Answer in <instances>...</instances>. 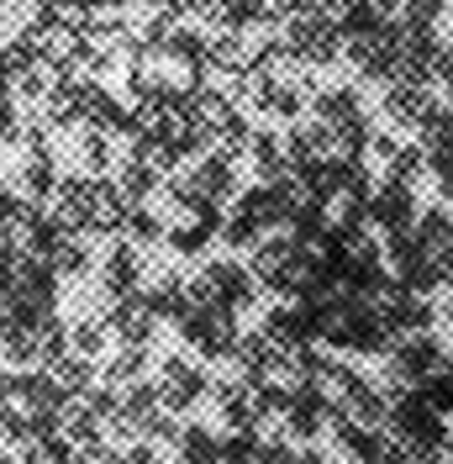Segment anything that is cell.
<instances>
[{
	"label": "cell",
	"mask_w": 453,
	"mask_h": 464,
	"mask_svg": "<svg viewBox=\"0 0 453 464\" xmlns=\"http://www.w3.org/2000/svg\"><path fill=\"white\" fill-rule=\"evenodd\" d=\"M264 280H258L254 269H243L237 259H217L200 269V280H190V295H196V306H226V312H243V306H254Z\"/></svg>",
	"instance_id": "obj_1"
},
{
	"label": "cell",
	"mask_w": 453,
	"mask_h": 464,
	"mask_svg": "<svg viewBox=\"0 0 453 464\" xmlns=\"http://www.w3.org/2000/svg\"><path fill=\"white\" fill-rule=\"evenodd\" d=\"M179 333H185V343L206 353V359H237V348H243V327H237V312H226V306H196L190 317L179 322Z\"/></svg>",
	"instance_id": "obj_2"
},
{
	"label": "cell",
	"mask_w": 453,
	"mask_h": 464,
	"mask_svg": "<svg viewBox=\"0 0 453 464\" xmlns=\"http://www.w3.org/2000/svg\"><path fill=\"white\" fill-rule=\"evenodd\" d=\"M284 53L301 58V63H333L342 53V27L316 5V11H301V16H290V27H284Z\"/></svg>",
	"instance_id": "obj_3"
},
{
	"label": "cell",
	"mask_w": 453,
	"mask_h": 464,
	"mask_svg": "<svg viewBox=\"0 0 453 464\" xmlns=\"http://www.w3.org/2000/svg\"><path fill=\"white\" fill-rule=\"evenodd\" d=\"M369 301H374L380 322H385L396 338H406V333H432V301H427L422 290L390 280V285L380 290V295H369Z\"/></svg>",
	"instance_id": "obj_4"
},
{
	"label": "cell",
	"mask_w": 453,
	"mask_h": 464,
	"mask_svg": "<svg viewBox=\"0 0 453 464\" xmlns=\"http://www.w3.org/2000/svg\"><path fill=\"white\" fill-rule=\"evenodd\" d=\"M106 322H111V338L121 348H148L164 317L148 306V295H142V290H132V295H116L111 306H106Z\"/></svg>",
	"instance_id": "obj_5"
},
{
	"label": "cell",
	"mask_w": 453,
	"mask_h": 464,
	"mask_svg": "<svg viewBox=\"0 0 453 464\" xmlns=\"http://www.w3.org/2000/svg\"><path fill=\"white\" fill-rule=\"evenodd\" d=\"M200 396H211V380L200 375L190 359L169 353V359L159 364V401H164V411H174V417H179V411H190Z\"/></svg>",
	"instance_id": "obj_6"
},
{
	"label": "cell",
	"mask_w": 453,
	"mask_h": 464,
	"mask_svg": "<svg viewBox=\"0 0 453 464\" xmlns=\"http://www.w3.org/2000/svg\"><path fill=\"white\" fill-rule=\"evenodd\" d=\"M369 222L380 232H411L417 227V196H411V185H396V179L374 185V196H369Z\"/></svg>",
	"instance_id": "obj_7"
},
{
	"label": "cell",
	"mask_w": 453,
	"mask_h": 464,
	"mask_svg": "<svg viewBox=\"0 0 453 464\" xmlns=\"http://www.w3.org/2000/svg\"><path fill=\"white\" fill-rule=\"evenodd\" d=\"M411 232H417V248L427 254V264L443 275V285H453V217L448 211H422Z\"/></svg>",
	"instance_id": "obj_8"
},
{
	"label": "cell",
	"mask_w": 453,
	"mask_h": 464,
	"mask_svg": "<svg viewBox=\"0 0 453 464\" xmlns=\"http://www.w3.org/2000/svg\"><path fill=\"white\" fill-rule=\"evenodd\" d=\"M142 280V259H138V243H116L106 264H101V290H106V306L116 295H132Z\"/></svg>",
	"instance_id": "obj_9"
},
{
	"label": "cell",
	"mask_w": 453,
	"mask_h": 464,
	"mask_svg": "<svg viewBox=\"0 0 453 464\" xmlns=\"http://www.w3.org/2000/svg\"><path fill=\"white\" fill-rule=\"evenodd\" d=\"M190 185H196L206 201L222 206L232 190H237V169H232V153H206L196 169H190Z\"/></svg>",
	"instance_id": "obj_10"
},
{
	"label": "cell",
	"mask_w": 453,
	"mask_h": 464,
	"mask_svg": "<svg viewBox=\"0 0 453 464\" xmlns=\"http://www.w3.org/2000/svg\"><path fill=\"white\" fill-rule=\"evenodd\" d=\"M427 106H432V95H427V85H417V80H390V85H385V116H390L396 127H417Z\"/></svg>",
	"instance_id": "obj_11"
},
{
	"label": "cell",
	"mask_w": 453,
	"mask_h": 464,
	"mask_svg": "<svg viewBox=\"0 0 453 464\" xmlns=\"http://www.w3.org/2000/svg\"><path fill=\"white\" fill-rule=\"evenodd\" d=\"M248 164L258 169V185H280L284 174H290V164H284V138L258 127L254 143H248Z\"/></svg>",
	"instance_id": "obj_12"
},
{
	"label": "cell",
	"mask_w": 453,
	"mask_h": 464,
	"mask_svg": "<svg viewBox=\"0 0 453 464\" xmlns=\"http://www.w3.org/2000/svg\"><path fill=\"white\" fill-rule=\"evenodd\" d=\"M174 459L179 464H217L222 459V438L211 433L206 422H185L174 438Z\"/></svg>",
	"instance_id": "obj_13"
},
{
	"label": "cell",
	"mask_w": 453,
	"mask_h": 464,
	"mask_svg": "<svg viewBox=\"0 0 453 464\" xmlns=\"http://www.w3.org/2000/svg\"><path fill=\"white\" fill-rule=\"evenodd\" d=\"M148 306H153L164 322H185L190 312H196V295H190V285H185L179 275H164L159 285L148 290Z\"/></svg>",
	"instance_id": "obj_14"
},
{
	"label": "cell",
	"mask_w": 453,
	"mask_h": 464,
	"mask_svg": "<svg viewBox=\"0 0 453 464\" xmlns=\"http://www.w3.org/2000/svg\"><path fill=\"white\" fill-rule=\"evenodd\" d=\"M211 63L222 74H248L254 69V37L248 32H217L211 37Z\"/></svg>",
	"instance_id": "obj_15"
},
{
	"label": "cell",
	"mask_w": 453,
	"mask_h": 464,
	"mask_svg": "<svg viewBox=\"0 0 453 464\" xmlns=\"http://www.w3.org/2000/svg\"><path fill=\"white\" fill-rule=\"evenodd\" d=\"M417 143H422L427 153H448L453 148V106H443V101L427 106L422 121H417Z\"/></svg>",
	"instance_id": "obj_16"
},
{
	"label": "cell",
	"mask_w": 453,
	"mask_h": 464,
	"mask_svg": "<svg viewBox=\"0 0 453 464\" xmlns=\"http://www.w3.org/2000/svg\"><path fill=\"white\" fill-rule=\"evenodd\" d=\"M116 185L127 190V201L138 206L142 196H153V190H159V164H153V159H142V153H127V159H121V174H116Z\"/></svg>",
	"instance_id": "obj_17"
},
{
	"label": "cell",
	"mask_w": 453,
	"mask_h": 464,
	"mask_svg": "<svg viewBox=\"0 0 453 464\" xmlns=\"http://www.w3.org/2000/svg\"><path fill=\"white\" fill-rule=\"evenodd\" d=\"M58 164H53V153H43V148H32V159H27V169H22V190H27L32 201H48V196H58Z\"/></svg>",
	"instance_id": "obj_18"
},
{
	"label": "cell",
	"mask_w": 453,
	"mask_h": 464,
	"mask_svg": "<svg viewBox=\"0 0 453 464\" xmlns=\"http://www.w3.org/2000/svg\"><path fill=\"white\" fill-rule=\"evenodd\" d=\"M217 227H222V217H190V222H174L169 227V248L174 254H200Z\"/></svg>",
	"instance_id": "obj_19"
},
{
	"label": "cell",
	"mask_w": 453,
	"mask_h": 464,
	"mask_svg": "<svg viewBox=\"0 0 453 464\" xmlns=\"http://www.w3.org/2000/svg\"><path fill=\"white\" fill-rule=\"evenodd\" d=\"M142 370H148V353H142V348H121L111 364H106V385H111V391H132L142 380Z\"/></svg>",
	"instance_id": "obj_20"
},
{
	"label": "cell",
	"mask_w": 453,
	"mask_h": 464,
	"mask_svg": "<svg viewBox=\"0 0 453 464\" xmlns=\"http://www.w3.org/2000/svg\"><path fill=\"white\" fill-rule=\"evenodd\" d=\"M427 148H400L396 159L385 164V179H396V185H417V179H427Z\"/></svg>",
	"instance_id": "obj_21"
},
{
	"label": "cell",
	"mask_w": 453,
	"mask_h": 464,
	"mask_svg": "<svg viewBox=\"0 0 453 464\" xmlns=\"http://www.w3.org/2000/svg\"><path fill=\"white\" fill-rule=\"evenodd\" d=\"M106 338H111V322L106 317H80L74 322V353H90V359H95V353L106 348Z\"/></svg>",
	"instance_id": "obj_22"
},
{
	"label": "cell",
	"mask_w": 453,
	"mask_h": 464,
	"mask_svg": "<svg viewBox=\"0 0 453 464\" xmlns=\"http://www.w3.org/2000/svg\"><path fill=\"white\" fill-rule=\"evenodd\" d=\"M80 159L90 164V174L111 169V132L106 127H90L85 138H80Z\"/></svg>",
	"instance_id": "obj_23"
},
{
	"label": "cell",
	"mask_w": 453,
	"mask_h": 464,
	"mask_svg": "<svg viewBox=\"0 0 453 464\" xmlns=\"http://www.w3.org/2000/svg\"><path fill=\"white\" fill-rule=\"evenodd\" d=\"M422 396H427L432 406H438L443 417L453 411V359H448V364H438V370H432V375L422 380Z\"/></svg>",
	"instance_id": "obj_24"
},
{
	"label": "cell",
	"mask_w": 453,
	"mask_h": 464,
	"mask_svg": "<svg viewBox=\"0 0 453 464\" xmlns=\"http://www.w3.org/2000/svg\"><path fill=\"white\" fill-rule=\"evenodd\" d=\"M48 264H53L58 275H85L90 254H85V243H80V237L69 232V237H63V243H58V248H53V259H48Z\"/></svg>",
	"instance_id": "obj_25"
},
{
	"label": "cell",
	"mask_w": 453,
	"mask_h": 464,
	"mask_svg": "<svg viewBox=\"0 0 453 464\" xmlns=\"http://www.w3.org/2000/svg\"><path fill=\"white\" fill-rule=\"evenodd\" d=\"M127 232H132V243H159V237H169V232H164V222H159L153 211H142V206H132V211H127Z\"/></svg>",
	"instance_id": "obj_26"
},
{
	"label": "cell",
	"mask_w": 453,
	"mask_h": 464,
	"mask_svg": "<svg viewBox=\"0 0 453 464\" xmlns=\"http://www.w3.org/2000/svg\"><path fill=\"white\" fill-rule=\"evenodd\" d=\"M406 449V464H453L443 443H400Z\"/></svg>",
	"instance_id": "obj_27"
},
{
	"label": "cell",
	"mask_w": 453,
	"mask_h": 464,
	"mask_svg": "<svg viewBox=\"0 0 453 464\" xmlns=\"http://www.w3.org/2000/svg\"><path fill=\"white\" fill-rule=\"evenodd\" d=\"M258 464H301V449H295V443H284V438H269V443H264V454H258Z\"/></svg>",
	"instance_id": "obj_28"
},
{
	"label": "cell",
	"mask_w": 453,
	"mask_h": 464,
	"mask_svg": "<svg viewBox=\"0 0 453 464\" xmlns=\"http://www.w3.org/2000/svg\"><path fill=\"white\" fill-rule=\"evenodd\" d=\"M301 464H327V454L322 449H301Z\"/></svg>",
	"instance_id": "obj_29"
},
{
	"label": "cell",
	"mask_w": 453,
	"mask_h": 464,
	"mask_svg": "<svg viewBox=\"0 0 453 464\" xmlns=\"http://www.w3.org/2000/svg\"><path fill=\"white\" fill-rule=\"evenodd\" d=\"M443 449H448V459H453V428H448V438H443Z\"/></svg>",
	"instance_id": "obj_30"
},
{
	"label": "cell",
	"mask_w": 453,
	"mask_h": 464,
	"mask_svg": "<svg viewBox=\"0 0 453 464\" xmlns=\"http://www.w3.org/2000/svg\"><path fill=\"white\" fill-rule=\"evenodd\" d=\"M448 106H453V85H448Z\"/></svg>",
	"instance_id": "obj_31"
}]
</instances>
